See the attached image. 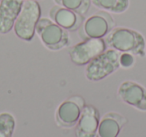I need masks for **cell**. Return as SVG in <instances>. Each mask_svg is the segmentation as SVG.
Listing matches in <instances>:
<instances>
[{"label":"cell","mask_w":146,"mask_h":137,"mask_svg":"<svg viewBox=\"0 0 146 137\" xmlns=\"http://www.w3.org/2000/svg\"><path fill=\"white\" fill-rule=\"evenodd\" d=\"M107 46L119 52H129L137 56L145 55V38L140 32L128 27H114L105 36Z\"/></svg>","instance_id":"obj_1"},{"label":"cell","mask_w":146,"mask_h":137,"mask_svg":"<svg viewBox=\"0 0 146 137\" xmlns=\"http://www.w3.org/2000/svg\"><path fill=\"white\" fill-rule=\"evenodd\" d=\"M40 18L41 7L38 1L24 0L13 26L15 35L21 40L31 41L35 34L36 25Z\"/></svg>","instance_id":"obj_2"},{"label":"cell","mask_w":146,"mask_h":137,"mask_svg":"<svg viewBox=\"0 0 146 137\" xmlns=\"http://www.w3.org/2000/svg\"><path fill=\"white\" fill-rule=\"evenodd\" d=\"M35 33L38 35L43 45L49 50H60L68 46L70 42L69 31L46 17L39 19Z\"/></svg>","instance_id":"obj_3"},{"label":"cell","mask_w":146,"mask_h":137,"mask_svg":"<svg viewBox=\"0 0 146 137\" xmlns=\"http://www.w3.org/2000/svg\"><path fill=\"white\" fill-rule=\"evenodd\" d=\"M119 51L106 49L91 60L85 68V76L90 81H100L115 72L120 67Z\"/></svg>","instance_id":"obj_4"},{"label":"cell","mask_w":146,"mask_h":137,"mask_svg":"<svg viewBox=\"0 0 146 137\" xmlns=\"http://www.w3.org/2000/svg\"><path fill=\"white\" fill-rule=\"evenodd\" d=\"M115 27L113 17L106 11L93 13L84 19L79 28V35L83 39L103 38Z\"/></svg>","instance_id":"obj_5"},{"label":"cell","mask_w":146,"mask_h":137,"mask_svg":"<svg viewBox=\"0 0 146 137\" xmlns=\"http://www.w3.org/2000/svg\"><path fill=\"white\" fill-rule=\"evenodd\" d=\"M107 49L104 38H87L69 49V56L74 64L87 65L91 60Z\"/></svg>","instance_id":"obj_6"},{"label":"cell","mask_w":146,"mask_h":137,"mask_svg":"<svg viewBox=\"0 0 146 137\" xmlns=\"http://www.w3.org/2000/svg\"><path fill=\"white\" fill-rule=\"evenodd\" d=\"M84 106L85 102L82 97H71L59 105L56 111V120L63 126H73L77 123Z\"/></svg>","instance_id":"obj_7"},{"label":"cell","mask_w":146,"mask_h":137,"mask_svg":"<svg viewBox=\"0 0 146 137\" xmlns=\"http://www.w3.org/2000/svg\"><path fill=\"white\" fill-rule=\"evenodd\" d=\"M118 95L126 104L146 111V89L139 83L124 81L118 88Z\"/></svg>","instance_id":"obj_8"},{"label":"cell","mask_w":146,"mask_h":137,"mask_svg":"<svg viewBox=\"0 0 146 137\" xmlns=\"http://www.w3.org/2000/svg\"><path fill=\"white\" fill-rule=\"evenodd\" d=\"M49 17L59 26L68 31L78 30L84 21L83 15L57 4L50 9Z\"/></svg>","instance_id":"obj_9"},{"label":"cell","mask_w":146,"mask_h":137,"mask_svg":"<svg viewBox=\"0 0 146 137\" xmlns=\"http://www.w3.org/2000/svg\"><path fill=\"white\" fill-rule=\"evenodd\" d=\"M99 126V112L92 105H85L77 121L76 136L96 137Z\"/></svg>","instance_id":"obj_10"},{"label":"cell","mask_w":146,"mask_h":137,"mask_svg":"<svg viewBox=\"0 0 146 137\" xmlns=\"http://www.w3.org/2000/svg\"><path fill=\"white\" fill-rule=\"evenodd\" d=\"M24 0H0V34L13 29Z\"/></svg>","instance_id":"obj_11"},{"label":"cell","mask_w":146,"mask_h":137,"mask_svg":"<svg viewBox=\"0 0 146 137\" xmlns=\"http://www.w3.org/2000/svg\"><path fill=\"white\" fill-rule=\"evenodd\" d=\"M125 123L126 119L122 115L115 112L107 113L99 122L97 137H117Z\"/></svg>","instance_id":"obj_12"},{"label":"cell","mask_w":146,"mask_h":137,"mask_svg":"<svg viewBox=\"0 0 146 137\" xmlns=\"http://www.w3.org/2000/svg\"><path fill=\"white\" fill-rule=\"evenodd\" d=\"M91 4L108 13L121 14L129 8L130 0H91Z\"/></svg>","instance_id":"obj_13"},{"label":"cell","mask_w":146,"mask_h":137,"mask_svg":"<svg viewBox=\"0 0 146 137\" xmlns=\"http://www.w3.org/2000/svg\"><path fill=\"white\" fill-rule=\"evenodd\" d=\"M55 4L75 11L81 15L87 14L91 6V0H54Z\"/></svg>","instance_id":"obj_14"},{"label":"cell","mask_w":146,"mask_h":137,"mask_svg":"<svg viewBox=\"0 0 146 137\" xmlns=\"http://www.w3.org/2000/svg\"><path fill=\"white\" fill-rule=\"evenodd\" d=\"M15 128V119L10 113L0 114V137H12Z\"/></svg>","instance_id":"obj_15"},{"label":"cell","mask_w":146,"mask_h":137,"mask_svg":"<svg viewBox=\"0 0 146 137\" xmlns=\"http://www.w3.org/2000/svg\"><path fill=\"white\" fill-rule=\"evenodd\" d=\"M134 62H135V58L132 53L129 52H122L119 56V64L122 68H130L133 66Z\"/></svg>","instance_id":"obj_16"},{"label":"cell","mask_w":146,"mask_h":137,"mask_svg":"<svg viewBox=\"0 0 146 137\" xmlns=\"http://www.w3.org/2000/svg\"><path fill=\"white\" fill-rule=\"evenodd\" d=\"M35 1H38V0H35Z\"/></svg>","instance_id":"obj_17"}]
</instances>
